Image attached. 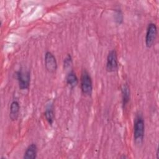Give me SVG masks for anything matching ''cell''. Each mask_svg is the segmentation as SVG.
Returning a JSON list of instances; mask_svg holds the SVG:
<instances>
[{"instance_id": "obj_9", "label": "cell", "mask_w": 159, "mask_h": 159, "mask_svg": "<svg viewBox=\"0 0 159 159\" xmlns=\"http://www.w3.org/2000/svg\"><path fill=\"white\" fill-rule=\"evenodd\" d=\"M20 104L17 100H13L10 105L9 118L12 121L17 120L20 112Z\"/></svg>"}, {"instance_id": "obj_12", "label": "cell", "mask_w": 159, "mask_h": 159, "mask_svg": "<svg viewBox=\"0 0 159 159\" xmlns=\"http://www.w3.org/2000/svg\"><path fill=\"white\" fill-rule=\"evenodd\" d=\"M114 19L117 24H122L124 22V16L120 9L118 8L114 11Z\"/></svg>"}, {"instance_id": "obj_10", "label": "cell", "mask_w": 159, "mask_h": 159, "mask_svg": "<svg viewBox=\"0 0 159 159\" xmlns=\"http://www.w3.org/2000/svg\"><path fill=\"white\" fill-rule=\"evenodd\" d=\"M37 156V146L35 143H30L26 148L24 155V159H35Z\"/></svg>"}, {"instance_id": "obj_2", "label": "cell", "mask_w": 159, "mask_h": 159, "mask_svg": "<svg viewBox=\"0 0 159 159\" xmlns=\"http://www.w3.org/2000/svg\"><path fill=\"white\" fill-rule=\"evenodd\" d=\"M80 88L82 93L87 96H90L93 93V84L92 78L89 71L83 69L80 77Z\"/></svg>"}, {"instance_id": "obj_13", "label": "cell", "mask_w": 159, "mask_h": 159, "mask_svg": "<svg viewBox=\"0 0 159 159\" xmlns=\"http://www.w3.org/2000/svg\"><path fill=\"white\" fill-rule=\"evenodd\" d=\"M73 63V58L71 54L68 53L65 58L63 60V68L67 69Z\"/></svg>"}, {"instance_id": "obj_7", "label": "cell", "mask_w": 159, "mask_h": 159, "mask_svg": "<svg viewBox=\"0 0 159 159\" xmlns=\"http://www.w3.org/2000/svg\"><path fill=\"white\" fill-rule=\"evenodd\" d=\"M44 116L48 124L52 125L55 120L53 101H49V102L46 105L44 112Z\"/></svg>"}, {"instance_id": "obj_1", "label": "cell", "mask_w": 159, "mask_h": 159, "mask_svg": "<svg viewBox=\"0 0 159 159\" xmlns=\"http://www.w3.org/2000/svg\"><path fill=\"white\" fill-rule=\"evenodd\" d=\"M145 120L142 114L140 112L136 114L134 121V140L137 145H142L145 136Z\"/></svg>"}, {"instance_id": "obj_5", "label": "cell", "mask_w": 159, "mask_h": 159, "mask_svg": "<svg viewBox=\"0 0 159 159\" xmlns=\"http://www.w3.org/2000/svg\"><path fill=\"white\" fill-rule=\"evenodd\" d=\"M119 68L117 53L116 49L110 50L107 55L106 69L109 73H112L117 71Z\"/></svg>"}, {"instance_id": "obj_11", "label": "cell", "mask_w": 159, "mask_h": 159, "mask_svg": "<svg viewBox=\"0 0 159 159\" xmlns=\"http://www.w3.org/2000/svg\"><path fill=\"white\" fill-rule=\"evenodd\" d=\"M65 81L66 84L71 89L75 88L79 83L78 78L73 70H71L67 73L65 78Z\"/></svg>"}, {"instance_id": "obj_6", "label": "cell", "mask_w": 159, "mask_h": 159, "mask_svg": "<svg viewBox=\"0 0 159 159\" xmlns=\"http://www.w3.org/2000/svg\"><path fill=\"white\" fill-rule=\"evenodd\" d=\"M44 63L45 67L47 71L50 73H54L56 72L58 64L55 56L50 51L45 52L44 55Z\"/></svg>"}, {"instance_id": "obj_8", "label": "cell", "mask_w": 159, "mask_h": 159, "mask_svg": "<svg viewBox=\"0 0 159 159\" xmlns=\"http://www.w3.org/2000/svg\"><path fill=\"white\" fill-rule=\"evenodd\" d=\"M121 94L122 106L123 109H125L130 99V89L129 84L127 83H124L121 87Z\"/></svg>"}, {"instance_id": "obj_3", "label": "cell", "mask_w": 159, "mask_h": 159, "mask_svg": "<svg viewBox=\"0 0 159 159\" xmlns=\"http://www.w3.org/2000/svg\"><path fill=\"white\" fill-rule=\"evenodd\" d=\"M16 78L20 90L29 89L30 83V71L24 68H20L15 73Z\"/></svg>"}, {"instance_id": "obj_4", "label": "cell", "mask_w": 159, "mask_h": 159, "mask_svg": "<svg viewBox=\"0 0 159 159\" xmlns=\"http://www.w3.org/2000/svg\"><path fill=\"white\" fill-rule=\"evenodd\" d=\"M157 25L153 22L149 23L147 27L145 37V43L147 48H150L153 45L157 37Z\"/></svg>"}]
</instances>
